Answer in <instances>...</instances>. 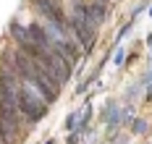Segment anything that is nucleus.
Returning a JSON list of instances; mask_svg holds the SVG:
<instances>
[{"instance_id":"obj_5","label":"nucleus","mask_w":152,"mask_h":144,"mask_svg":"<svg viewBox=\"0 0 152 144\" xmlns=\"http://www.w3.org/2000/svg\"><path fill=\"white\" fill-rule=\"evenodd\" d=\"M97 79H100V68H94V71H92L89 76H87V79H84L81 84H79V87H76L74 97H81V95H84V92H87V89L92 87V84H97Z\"/></svg>"},{"instance_id":"obj_15","label":"nucleus","mask_w":152,"mask_h":144,"mask_svg":"<svg viewBox=\"0 0 152 144\" xmlns=\"http://www.w3.org/2000/svg\"><path fill=\"white\" fill-rule=\"evenodd\" d=\"M45 144H55V139H47V142H45Z\"/></svg>"},{"instance_id":"obj_14","label":"nucleus","mask_w":152,"mask_h":144,"mask_svg":"<svg viewBox=\"0 0 152 144\" xmlns=\"http://www.w3.org/2000/svg\"><path fill=\"white\" fill-rule=\"evenodd\" d=\"M147 16H150V18H152V5H150V8H147Z\"/></svg>"},{"instance_id":"obj_2","label":"nucleus","mask_w":152,"mask_h":144,"mask_svg":"<svg viewBox=\"0 0 152 144\" xmlns=\"http://www.w3.org/2000/svg\"><path fill=\"white\" fill-rule=\"evenodd\" d=\"M16 105H18V113H21V118L26 121V126H29V128H34L39 121H45L47 113H50V105H47L31 87H26L24 81H18V89H16Z\"/></svg>"},{"instance_id":"obj_7","label":"nucleus","mask_w":152,"mask_h":144,"mask_svg":"<svg viewBox=\"0 0 152 144\" xmlns=\"http://www.w3.org/2000/svg\"><path fill=\"white\" fill-rule=\"evenodd\" d=\"M79 115H81V110H74L66 121H63V128H66L68 134H71V131H76V126H79Z\"/></svg>"},{"instance_id":"obj_3","label":"nucleus","mask_w":152,"mask_h":144,"mask_svg":"<svg viewBox=\"0 0 152 144\" xmlns=\"http://www.w3.org/2000/svg\"><path fill=\"white\" fill-rule=\"evenodd\" d=\"M26 32H29V39L34 42V45H39V47L50 50V45H53V37L47 34V29L42 26V21H29V24H26Z\"/></svg>"},{"instance_id":"obj_13","label":"nucleus","mask_w":152,"mask_h":144,"mask_svg":"<svg viewBox=\"0 0 152 144\" xmlns=\"http://www.w3.org/2000/svg\"><path fill=\"white\" fill-rule=\"evenodd\" d=\"M144 42H147V47H150V50H152V32H150V34H147V39H144Z\"/></svg>"},{"instance_id":"obj_10","label":"nucleus","mask_w":152,"mask_h":144,"mask_svg":"<svg viewBox=\"0 0 152 144\" xmlns=\"http://www.w3.org/2000/svg\"><path fill=\"white\" fill-rule=\"evenodd\" d=\"M144 8H150V0H139L137 5L131 8V21H134V18H137L139 13H142V11H144Z\"/></svg>"},{"instance_id":"obj_6","label":"nucleus","mask_w":152,"mask_h":144,"mask_svg":"<svg viewBox=\"0 0 152 144\" xmlns=\"http://www.w3.org/2000/svg\"><path fill=\"white\" fill-rule=\"evenodd\" d=\"M131 134H134V136H144V134H147V131H150V121H147V118H142V115H137V118H134V121H131Z\"/></svg>"},{"instance_id":"obj_12","label":"nucleus","mask_w":152,"mask_h":144,"mask_svg":"<svg viewBox=\"0 0 152 144\" xmlns=\"http://www.w3.org/2000/svg\"><path fill=\"white\" fill-rule=\"evenodd\" d=\"M129 142V136H126V134H118V136H113V139H107L105 144H126Z\"/></svg>"},{"instance_id":"obj_11","label":"nucleus","mask_w":152,"mask_h":144,"mask_svg":"<svg viewBox=\"0 0 152 144\" xmlns=\"http://www.w3.org/2000/svg\"><path fill=\"white\" fill-rule=\"evenodd\" d=\"M81 136H84V134H79V131H71V134L66 136V144H81Z\"/></svg>"},{"instance_id":"obj_4","label":"nucleus","mask_w":152,"mask_h":144,"mask_svg":"<svg viewBox=\"0 0 152 144\" xmlns=\"http://www.w3.org/2000/svg\"><path fill=\"white\" fill-rule=\"evenodd\" d=\"M87 5H89L92 21H94L97 26L107 24V18H110V3H107V0H87Z\"/></svg>"},{"instance_id":"obj_9","label":"nucleus","mask_w":152,"mask_h":144,"mask_svg":"<svg viewBox=\"0 0 152 144\" xmlns=\"http://www.w3.org/2000/svg\"><path fill=\"white\" fill-rule=\"evenodd\" d=\"M126 55H129V52H126V47H115V50H113V63L121 68V65L126 63Z\"/></svg>"},{"instance_id":"obj_1","label":"nucleus","mask_w":152,"mask_h":144,"mask_svg":"<svg viewBox=\"0 0 152 144\" xmlns=\"http://www.w3.org/2000/svg\"><path fill=\"white\" fill-rule=\"evenodd\" d=\"M8 60H11V65H13L18 81H24L26 87H31V89L42 97L50 108L58 102V97H61V87L50 79V76H47V73H45L37 63H31V60H29V58H26L18 47L8 50Z\"/></svg>"},{"instance_id":"obj_8","label":"nucleus","mask_w":152,"mask_h":144,"mask_svg":"<svg viewBox=\"0 0 152 144\" xmlns=\"http://www.w3.org/2000/svg\"><path fill=\"white\" fill-rule=\"evenodd\" d=\"M139 87H142V92H144L147 87H152V65H147V68H144L142 79H139Z\"/></svg>"}]
</instances>
